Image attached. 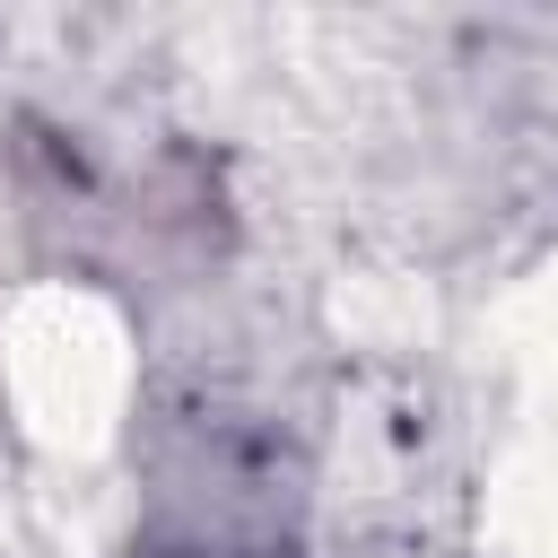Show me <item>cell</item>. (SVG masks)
Here are the masks:
<instances>
[{
    "instance_id": "6da1fadb",
    "label": "cell",
    "mask_w": 558,
    "mask_h": 558,
    "mask_svg": "<svg viewBox=\"0 0 558 558\" xmlns=\"http://www.w3.org/2000/svg\"><path fill=\"white\" fill-rule=\"evenodd\" d=\"M174 558H244V549H174Z\"/></svg>"
}]
</instances>
